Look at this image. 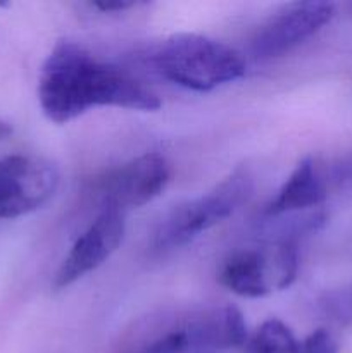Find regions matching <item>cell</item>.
<instances>
[{
	"mask_svg": "<svg viewBox=\"0 0 352 353\" xmlns=\"http://www.w3.org/2000/svg\"><path fill=\"white\" fill-rule=\"evenodd\" d=\"M41 112L55 124H66L95 107L152 112L161 100L130 72L71 40L55 43L38 78Z\"/></svg>",
	"mask_w": 352,
	"mask_h": 353,
	"instance_id": "6da1fadb",
	"label": "cell"
},
{
	"mask_svg": "<svg viewBox=\"0 0 352 353\" xmlns=\"http://www.w3.org/2000/svg\"><path fill=\"white\" fill-rule=\"evenodd\" d=\"M155 71L175 85L211 92L245 74V62L235 48L195 33L171 34L150 54Z\"/></svg>",
	"mask_w": 352,
	"mask_h": 353,
	"instance_id": "7a4b0ae2",
	"label": "cell"
},
{
	"mask_svg": "<svg viewBox=\"0 0 352 353\" xmlns=\"http://www.w3.org/2000/svg\"><path fill=\"white\" fill-rule=\"evenodd\" d=\"M252 186L254 181L251 172L245 168H238L209 192L179 203L155 230V248L173 250L195 240L199 234L230 217L251 196Z\"/></svg>",
	"mask_w": 352,
	"mask_h": 353,
	"instance_id": "3957f363",
	"label": "cell"
},
{
	"mask_svg": "<svg viewBox=\"0 0 352 353\" xmlns=\"http://www.w3.org/2000/svg\"><path fill=\"white\" fill-rule=\"evenodd\" d=\"M299 272L295 240H276L268 247L242 248L224 261L221 285L245 299H261L275 290H285Z\"/></svg>",
	"mask_w": 352,
	"mask_h": 353,
	"instance_id": "277c9868",
	"label": "cell"
},
{
	"mask_svg": "<svg viewBox=\"0 0 352 353\" xmlns=\"http://www.w3.org/2000/svg\"><path fill=\"white\" fill-rule=\"evenodd\" d=\"M59 171L37 155L0 159V219H16L35 212L55 195Z\"/></svg>",
	"mask_w": 352,
	"mask_h": 353,
	"instance_id": "5b68a950",
	"label": "cell"
},
{
	"mask_svg": "<svg viewBox=\"0 0 352 353\" xmlns=\"http://www.w3.org/2000/svg\"><path fill=\"white\" fill-rule=\"evenodd\" d=\"M335 16L330 2H295L282 7L252 37L251 50L257 59H273L299 47L323 30Z\"/></svg>",
	"mask_w": 352,
	"mask_h": 353,
	"instance_id": "8992f818",
	"label": "cell"
},
{
	"mask_svg": "<svg viewBox=\"0 0 352 353\" xmlns=\"http://www.w3.org/2000/svg\"><path fill=\"white\" fill-rule=\"evenodd\" d=\"M126 231L124 212L114 207H102L93 223L72 243L59 271L55 272L54 288L64 290L99 269L119 248Z\"/></svg>",
	"mask_w": 352,
	"mask_h": 353,
	"instance_id": "52a82bcc",
	"label": "cell"
},
{
	"mask_svg": "<svg viewBox=\"0 0 352 353\" xmlns=\"http://www.w3.org/2000/svg\"><path fill=\"white\" fill-rule=\"evenodd\" d=\"M171 178L164 155L157 152L138 155L119 165L100 183L104 207H114L126 214L157 199Z\"/></svg>",
	"mask_w": 352,
	"mask_h": 353,
	"instance_id": "ba28073f",
	"label": "cell"
},
{
	"mask_svg": "<svg viewBox=\"0 0 352 353\" xmlns=\"http://www.w3.org/2000/svg\"><path fill=\"white\" fill-rule=\"evenodd\" d=\"M328 179L324 165L314 157H304L292 174L286 178L275 199L266 207L271 217L292 216V214L320 207L328 195Z\"/></svg>",
	"mask_w": 352,
	"mask_h": 353,
	"instance_id": "9c48e42d",
	"label": "cell"
},
{
	"mask_svg": "<svg viewBox=\"0 0 352 353\" xmlns=\"http://www.w3.org/2000/svg\"><path fill=\"white\" fill-rule=\"evenodd\" d=\"M186 334L195 350H226L237 348L247 341V324L244 314L233 305L214 307L185 323Z\"/></svg>",
	"mask_w": 352,
	"mask_h": 353,
	"instance_id": "30bf717a",
	"label": "cell"
},
{
	"mask_svg": "<svg viewBox=\"0 0 352 353\" xmlns=\"http://www.w3.org/2000/svg\"><path fill=\"white\" fill-rule=\"evenodd\" d=\"M248 353H302V345L285 323L268 319L248 341Z\"/></svg>",
	"mask_w": 352,
	"mask_h": 353,
	"instance_id": "8fae6325",
	"label": "cell"
},
{
	"mask_svg": "<svg viewBox=\"0 0 352 353\" xmlns=\"http://www.w3.org/2000/svg\"><path fill=\"white\" fill-rule=\"evenodd\" d=\"M320 307L333 323L352 326V285L324 293L320 300Z\"/></svg>",
	"mask_w": 352,
	"mask_h": 353,
	"instance_id": "7c38bea8",
	"label": "cell"
},
{
	"mask_svg": "<svg viewBox=\"0 0 352 353\" xmlns=\"http://www.w3.org/2000/svg\"><path fill=\"white\" fill-rule=\"evenodd\" d=\"M199 352L193 348L188 334H186L185 326H178L175 330L168 331L166 334L159 336L152 343H148L140 353H188Z\"/></svg>",
	"mask_w": 352,
	"mask_h": 353,
	"instance_id": "4fadbf2b",
	"label": "cell"
},
{
	"mask_svg": "<svg viewBox=\"0 0 352 353\" xmlns=\"http://www.w3.org/2000/svg\"><path fill=\"white\" fill-rule=\"evenodd\" d=\"M324 172L330 186H352V150L324 165Z\"/></svg>",
	"mask_w": 352,
	"mask_h": 353,
	"instance_id": "5bb4252c",
	"label": "cell"
},
{
	"mask_svg": "<svg viewBox=\"0 0 352 353\" xmlns=\"http://www.w3.org/2000/svg\"><path fill=\"white\" fill-rule=\"evenodd\" d=\"M300 345H302V353H338L337 341L333 340L330 331L323 327L313 331Z\"/></svg>",
	"mask_w": 352,
	"mask_h": 353,
	"instance_id": "9a60e30c",
	"label": "cell"
},
{
	"mask_svg": "<svg viewBox=\"0 0 352 353\" xmlns=\"http://www.w3.org/2000/svg\"><path fill=\"white\" fill-rule=\"evenodd\" d=\"M137 6V2H130V0H116V2H93V9L100 10V12H123V10L131 9Z\"/></svg>",
	"mask_w": 352,
	"mask_h": 353,
	"instance_id": "2e32d148",
	"label": "cell"
},
{
	"mask_svg": "<svg viewBox=\"0 0 352 353\" xmlns=\"http://www.w3.org/2000/svg\"><path fill=\"white\" fill-rule=\"evenodd\" d=\"M14 130H12V124L7 123V121L0 119V141H6L7 138L12 137Z\"/></svg>",
	"mask_w": 352,
	"mask_h": 353,
	"instance_id": "e0dca14e",
	"label": "cell"
}]
</instances>
